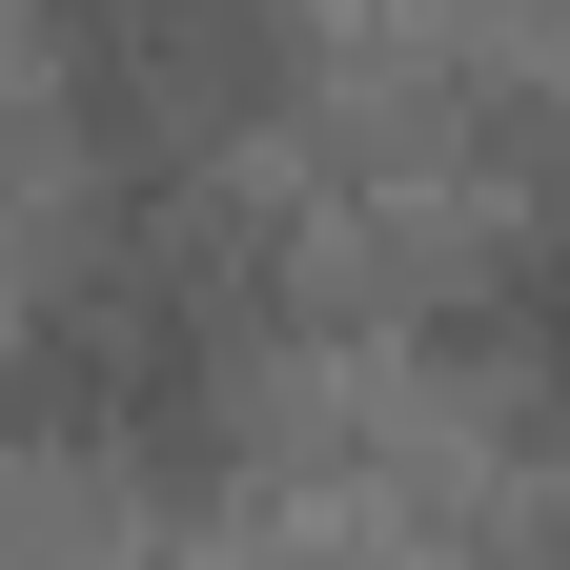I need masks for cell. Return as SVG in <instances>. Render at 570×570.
<instances>
[{
	"instance_id": "cell-1",
	"label": "cell",
	"mask_w": 570,
	"mask_h": 570,
	"mask_svg": "<svg viewBox=\"0 0 570 570\" xmlns=\"http://www.w3.org/2000/svg\"><path fill=\"white\" fill-rule=\"evenodd\" d=\"M61 102L102 184H204L285 102V0H61Z\"/></svg>"
},
{
	"instance_id": "cell-2",
	"label": "cell",
	"mask_w": 570,
	"mask_h": 570,
	"mask_svg": "<svg viewBox=\"0 0 570 570\" xmlns=\"http://www.w3.org/2000/svg\"><path fill=\"white\" fill-rule=\"evenodd\" d=\"M510 346H530V407L570 428V225L530 245V285H510Z\"/></svg>"
}]
</instances>
